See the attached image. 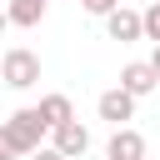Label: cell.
<instances>
[{
    "mask_svg": "<svg viewBox=\"0 0 160 160\" xmlns=\"http://www.w3.org/2000/svg\"><path fill=\"white\" fill-rule=\"evenodd\" d=\"M5 130H10V140L20 145V155H35L40 140H45V130H50V120L40 115V105H25V110H15V115L5 120Z\"/></svg>",
    "mask_w": 160,
    "mask_h": 160,
    "instance_id": "6da1fadb",
    "label": "cell"
},
{
    "mask_svg": "<svg viewBox=\"0 0 160 160\" xmlns=\"http://www.w3.org/2000/svg\"><path fill=\"white\" fill-rule=\"evenodd\" d=\"M0 80H5L10 90H30V85H40V55H35V50H25V45L5 50V65H0Z\"/></svg>",
    "mask_w": 160,
    "mask_h": 160,
    "instance_id": "7a4b0ae2",
    "label": "cell"
},
{
    "mask_svg": "<svg viewBox=\"0 0 160 160\" xmlns=\"http://www.w3.org/2000/svg\"><path fill=\"white\" fill-rule=\"evenodd\" d=\"M105 35L130 45V40H145V10H130V5H115L105 15Z\"/></svg>",
    "mask_w": 160,
    "mask_h": 160,
    "instance_id": "3957f363",
    "label": "cell"
},
{
    "mask_svg": "<svg viewBox=\"0 0 160 160\" xmlns=\"http://www.w3.org/2000/svg\"><path fill=\"white\" fill-rule=\"evenodd\" d=\"M50 145H55L60 155H70V160H80V155L90 150V130H85L80 120H65V125H55V130H50Z\"/></svg>",
    "mask_w": 160,
    "mask_h": 160,
    "instance_id": "277c9868",
    "label": "cell"
},
{
    "mask_svg": "<svg viewBox=\"0 0 160 160\" xmlns=\"http://www.w3.org/2000/svg\"><path fill=\"white\" fill-rule=\"evenodd\" d=\"M95 110H100V120H110V125H125V120L135 115V95H130L125 85H115V90H105V95L95 100Z\"/></svg>",
    "mask_w": 160,
    "mask_h": 160,
    "instance_id": "5b68a950",
    "label": "cell"
},
{
    "mask_svg": "<svg viewBox=\"0 0 160 160\" xmlns=\"http://www.w3.org/2000/svg\"><path fill=\"white\" fill-rule=\"evenodd\" d=\"M120 85H125V90H130V95L140 100V95H150V90L160 85V70H155L150 60H130V65L120 70Z\"/></svg>",
    "mask_w": 160,
    "mask_h": 160,
    "instance_id": "8992f818",
    "label": "cell"
},
{
    "mask_svg": "<svg viewBox=\"0 0 160 160\" xmlns=\"http://www.w3.org/2000/svg\"><path fill=\"white\" fill-rule=\"evenodd\" d=\"M105 155H110V160H145V135H140V130H130V125H115V135H110Z\"/></svg>",
    "mask_w": 160,
    "mask_h": 160,
    "instance_id": "52a82bcc",
    "label": "cell"
},
{
    "mask_svg": "<svg viewBox=\"0 0 160 160\" xmlns=\"http://www.w3.org/2000/svg\"><path fill=\"white\" fill-rule=\"evenodd\" d=\"M45 5H50V0H10L5 10H10V25H20V30H35V25L45 20Z\"/></svg>",
    "mask_w": 160,
    "mask_h": 160,
    "instance_id": "ba28073f",
    "label": "cell"
},
{
    "mask_svg": "<svg viewBox=\"0 0 160 160\" xmlns=\"http://www.w3.org/2000/svg\"><path fill=\"white\" fill-rule=\"evenodd\" d=\"M40 115H45V120H50V130H55V125L75 120V105H70V95H45V100H40Z\"/></svg>",
    "mask_w": 160,
    "mask_h": 160,
    "instance_id": "9c48e42d",
    "label": "cell"
},
{
    "mask_svg": "<svg viewBox=\"0 0 160 160\" xmlns=\"http://www.w3.org/2000/svg\"><path fill=\"white\" fill-rule=\"evenodd\" d=\"M145 40L160 45V0H150V10H145Z\"/></svg>",
    "mask_w": 160,
    "mask_h": 160,
    "instance_id": "30bf717a",
    "label": "cell"
},
{
    "mask_svg": "<svg viewBox=\"0 0 160 160\" xmlns=\"http://www.w3.org/2000/svg\"><path fill=\"white\" fill-rule=\"evenodd\" d=\"M0 160H20V145L10 140V130L0 125Z\"/></svg>",
    "mask_w": 160,
    "mask_h": 160,
    "instance_id": "8fae6325",
    "label": "cell"
},
{
    "mask_svg": "<svg viewBox=\"0 0 160 160\" xmlns=\"http://www.w3.org/2000/svg\"><path fill=\"white\" fill-rule=\"evenodd\" d=\"M80 5H85V10H90V15H110V10H115V5H120V0H80Z\"/></svg>",
    "mask_w": 160,
    "mask_h": 160,
    "instance_id": "7c38bea8",
    "label": "cell"
},
{
    "mask_svg": "<svg viewBox=\"0 0 160 160\" xmlns=\"http://www.w3.org/2000/svg\"><path fill=\"white\" fill-rule=\"evenodd\" d=\"M30 160H70V155H60V150H55V145H40V150H35V155H30Z\"/></svg>",
    "mask_w": 160,
    "mask_h": 160,
    "instance_id": "4fadbf2b",
    "label": "cell"
},
{
    "mask_svg": "<svg viewBox=\"0 0 160 160\" xmlns=\"http://www.w3.org/2000/svg\"><path fill=\"white\" fill-rule=\"evenodd\" d=\"M150 65H155V70H160V45H155V50H150Z\"/></svg>",
    "mask_w": 160,
    "mask_h": 160,
    "instance_id": "5bb4252c",
    "label": "cell"
},
{
    "mask_svg": "<svg viewBox=\"0 0 160 160\" xmlns=\"http://www.w3.org/2000/svg\"><path fill=\"white\" fill-rule=\"evenodd\" d=\"M5 25H10V10H0V30H5Z\"/></svg>",
    "mask_w": 160,
    "mask_h": 160,
    "instance_id": "9a60e30c",
    "label": "cell"
},
{
    "mask_svg": "<svg viewBox=\"0 0 160 160\" xmlns=\"http://www.w3.org/2000/svg\"><path fill=\"white\" fill-rule=\"evenodd\" d=\"M0 65H5V55H0Z\"/></svg>",
    "mask_w": 160,
    "mask_h": 160,
    "instance_id": "2e32d148",
    "label": "cell"
}]
</instances>
